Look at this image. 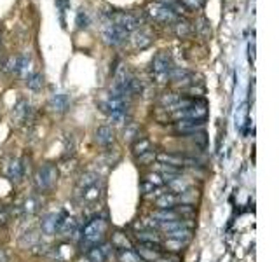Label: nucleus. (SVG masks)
I'll use <instances>...</instances> for the list:
<instances>
[{
    "label": "nucleus",
    "mask_w": 279,
    "mask_h": 262,
    "mask_svg": "<svg viewBox=\"0 0 279 262\" xmlns=\"http://www.w3.org/2000/svg\"><path fill=\"white\" fill-rule=\"evenodd\" d=\"M0 44H2V39H0Z\"/></svg>",
    "instance_id": "36"
},
{
    "label": "nucleus",
    "mask_w": 279,
    "mask_h": 262,
    "mask_svg": "<svg viewBox=\"0 0 279 262\" xmlns=\"http://www.w3.org/2000/svg\"><path fill=\"white\" fill-rule=\"evenodd\" d=\"M30 114H31V105L28 103L27 100H19L18 103L14 105V108H12L11 119L14 124L21 126V124H25L30 119Z\"/></svg>",
    "instance_id": "14"
},
{
    "label": "nucleus",
    "mask_w": 279,
    "mask_h": 262,
    "mask_svg": "<svg viewBox=\"0 0 279 262\" xmlns=\"http://www.w3.org/2000/svg\"><path fill=\"white\" fill-rule=\"evenodd\" d=\"M9 222V210L5 206H0V228H4Z\"/></svg>",
    "instance_id": "34"
},
{
    "label": "nucleus",
    "mask_w": 279,
    "mask_h": 262,
    "mask_svg": "<svg viewBox=\"0 0 279 262\" xmlns=\"http://www.w3.org/2000/svg\"><path fill=\"white\" fill-rule=\"evenodd\" d=\"M173 68L171 54L168 51H161L150 62V75L157 84H166L169 77V70Z\"/></svg>",
    "instance_id": "4"
},
{
    "label": "nucleus",
    "mask_w": 279,
    "mask_h": 262,
    "mask_svg": "<svg viewBox=\"0 0 279 262\" xmlns=\"http://www.w3.org/2000/svg\"><path fill=\"white\" fill-rule=\"evenodd\" d=\"M27 86L31 91H40L44 88V75L40 72H31L27 75Z\"/></svg>",
    "instance_id": "25"
},
{
    "label": "nucleus",
    "mask_w": 279,
    "mask_h": 262,
    "mask_svg": "<svg viewBox=\"0 0 279 262\" xmlns=\"http://www.w3.org/2000/svg\"><path fill=\"white\" fill-rule=\"evenodd\" d=\"M169 239H178V241H184V243H188L194 236V231L192 228H182V229H175L171 232H166Z\"/></svg>",
    "instance_id": "22"
},
{
    "label": "nucleus",
    "mask_w": 279,
    "mask_h": 262,
    "mask_svg": "<svg viewBox=\"0 0 279 262\" xmlns=\"http://www.w3.org/2000/svg\"><path fill=\"white\" fill-rule=\"evenodd\" d=\"M204 123H206V119H180L175 121L173 130L180 136H187L192 133H197V131H203Z\"/></svg>",
    "instance_id": "11"
},
{
    "label": "nucleus",
    "mask_w": 279,
    "mask_h": 262,
    "mask_svg": "<svg viewBox=\"0 0 279 262\" xmlns=\"http://www.w3.org/2000/svg\"><path fill=\"white\" fill-rule=\"evenodd\" d=\"M173 28H175V33L176 37H180V39H187V37H190L192 33H194V25L190 23V21L184 20V18H178V20L173 23Z\"/></svg>",
    "instance_id": "17"
},
{
    "label": "nucleus",
    "mask_w": 279,
    "mask_h": 262,
    "mask_svg": "<svg viewBox=\"0 0 279 262\" xmlns=\"http://www.w3.org/2000/svg\"><path fill=\"white\" fill-rule=\"evenodd\" d=\"M75 23L79 28H88L89 27V16H88V12H86V9H81V11L77 12Z\"/></svg>",
    "instance_id": "33"
},
{
    "label": "nucleus",
    "mask_w": 279,
    "mask_h": 262,
    "mask_svg": "<svg viewBox=\"0 0 279 262\" xmlns=\"http://www.w3.org/2000/svg\"><path fill=\"white\" fill-rule=\"evenodd\" d=\"M75 194L82 203H96L103 194V184L99 175L94 171H86L77 182Z\"/></svg>",
    "instance_id": "2"
},
{
    "label": "nucleus",
    "mask_w": 279,
    "mask_h": 262,
    "mask_svg": "<svg viewBox=\"0 0 279 262\" xmlns=\"http://www.w3.org/2000/svg\"><path fill=\"white\" fill-rule=\"evenodd\" d=\"M112 247L115 248V250H124V248H133V245H131V241L127 239V236L124 234V232H114L112 234Z\"/></svg>",
    "instance_id": "23"
},
{
    "label": "nucleus",
    "mask_w": 279,
    "mask_h": 262,
    "mask_svg": "<svg viewBox=\"0 0 279 262\" xmlns=\"http://www.w3.org/2000/svg\"><path fill=\"white\" fill-rule=\"evenodd\" d=\"M147 14H149L150 20H154L155 23L161 25H171L178 20V14L173 12L169 7L159 4V2H152V4L147 7Z\"/></svg>",
    "instance_id": "8"
},
{
    "label": "nucleus",
    "mask_w": 279,
    "mask_h": 262,
    "mask_svg": "<svg viewBox=\"0 0 279 262\" xmlns=\"http://www.w3.org/2000/svg\"><path fill=\"white\" fill-rule=\"evenodd\" d=\"M159 4L166 5V7H169L173 12H176V14H180V12H184V5H182L180 0H157Z\"/></svg>",
    "instance_id": "32"
},
{
    "label": "nucleus",
    "mask_w": 279,
    "mask_h": 262,
    "mask_svg": "<svg viewBox=\"0 0 279 262\" xmlns=\"http://www.w3.org/2000/svg\"><path fill=\"white\" fill-rule=\"evenodd\" d=\"M108 245H99L88 250V261L89 262H107L108 257Z\"/></svg>",
    "instance_id": "19"
},
{
    "label": "nucleus",
    "mask_w": 279,
    "mask_h": 262,
    "mask_svg": "<svg viewBox=\"0 0 279 262\" xmlns=\"http://www.w3.org/2000/svg\"><path fill=\"white\" fill-rule=\"evenodd\" d=\"M150 44H152V37H150L147 32L136 30V33L133 35V46L136 47V49H147Z\"/></svg>",
    "instance_id": "24"
},
{
    "label": "nucleus",
    "mask_w": 279,
    "mask_h": 262,
    "mask_svg": "<svg viewBox=\"0 0 279 262\" xmlns=\"http://www.w3.org/2000/svg\"><path fill=\"white\" fill-rule=\"evenodd\" d=\"M107 232H108L107 217H94V219H91L84 226V229H82V236H81L82 250L88 252L89 248L103 245L105 238H107Z\"/></svg>",
    "instance_id": "1"
},
{
    "label": "nucleus",
    "mask_w": 279,
    "mask_h": 262,
    "mask_svg": "<svg viewBox=\"0 0 279 262\" xmlns=\"http://www.w3.org/2000/svg\"><path fill=\"white\" fill-rule=\"evenodd\" d=\"M176 204H180V197H178V194L171 193V191H168V193H159L155 196V199H154L155 210L175 208Z\"/></svg>",
    "instance_id": "15"
},
{
    "label": "nucleus",
    "mask_w": 279,
    "mask_h": 262,
    "mask_svg": "<svg viewBox=\"0 0 279 262\" xmlns=\"http://www.w3.org/2000/svg\"><path fill=\"white\" fill-rule=\"evenodd\" d=\"M65 213L60 212V213H46V215L42 217V220H40V229H42L44 234H56L58 231H60V226H62V222L65 220Z\"/></svg>",
    "instance_id": "12"
},
{
    "label": "nucleus",
    "mask_w": 279,
    "mask_h": 262,
    "mask_svg": "<svg viewBox=\"0 0 279 262\" xmlns=\"http://www.w3.org/2000/svg\"><path fill=\"white\" fill-rule=\"evenodd\" d=\"M134 252L142 259V262H155L162 255V245L161 243H138Z\"/></svg>",
    "instance_id": "10"
},
{
    "label": "nucleus",
    "mask_w": 279,
    "mask_h": 262,
    "mask_svg": "<svg viewBox=\"0 0 279 262\" xmlns=\"http://www.w3.org/2000/svg\"><path fill=\"white\" fill-rule=\"evenodd\" d=\"M195 32H197L201 37H204V39H210L211 37V27H210V21L206 20V18H201V20L195 23Z\"/></svg>",
    "instance_id": "29"
},
{
    "label": "nucleus",
    "mask_w": 279,
    "mask_h": 262,
    "mask_svg": "<svg viewBox=\"0 0 279 262\" xmlns=\"http://www.w3.org/2000/svg\"><path fill=\"white\" fill-rule=\"evenodd\" d=\"M56 5H58V9H60V12H62V16H63L70 9V0H56Z\"/></svg>",
    "instance_id": "35"
},
{
    "label": "nucleus",
    "mask_w": 279,
    "mask_h": 262,
    "mask_svg": "<svg viewBox=\"0 0 279 262\" xmlns=\"http://www.w3.org/2000/svg\"><path fill=\"white\" fill-rule=\"evenodd\" d=\"M28 65H30V58L28 56H11L4 63V68L5 72L12 73V75H23L28 70Z\"/></svg>",
    "instance_id": "13"
},
{
    "label": "nucleus",
    "mask_w": 279,
    "mask_h": 262,
    "mask_svg": "<svg viewBox=\"0 0 279 262\" xmlns=\"http://www.w3.org/2000/svg\"><path fill=\"white\" fill-rule=\"evenodd\" d=\"M155 156H157V152L154 151H149V152H145V154H142V156H138L136 158V163H138V166H147V164H152L154 161H155Z\"/></svg>",
    "instance_id": "30"
},
{
    "label": "nucleus",
    "mask_w": 279,
    "mask_h": 262,
    "mask_svg": "<svg viewBox=\"0 0 279 262\" xmlns=\"http://www.w3.org/2000/svg\"><path fill=\"white\" fill-rule=\"evenodd\" d=\"M21 210H23L27 215H35V213L40 210V201H38L37 196H28L27 199L21 204Z\"/></svg>",
    "instance_id": "26"
},
{
    "label": "nucleus",
    "mask_w": 279,
    "mask_h": 262,
    "mask_svg": "<svg viewBox=\"0 0 279 262\" xmlns=\"http://www.w3.org/2000/svg\"><path fill=\"white\" fill-rule=\"evenodd\" d=\"M117 262H142V259L138 257L133 248H124V250H117Z\"/></svg>",
    "instance_id": "28"
},
{
    "label": "nucleus",
    "mask_w": 279,
    "mask_h": 262,
    "mask_svg": "<svg viewBox=\"0 0 279 262\" xmlns=\"http://www.w3.org/2000/svg\"><path fill=\"white\" fill-rule=\"evenodd\" d=\"M49 107L54 112H65L68 108V97L66 95H54L49 100Z\"/></svg>",
    "instance_id": "27"
},
{
    "label": "nucleus",
    "mask_w": 279,
    "mask_h": 262,
    "mask_svg": "<svg viewBox=\"0 0 279 262\" xmlns=\"http://www.w3.org/2000/svg\"><path fill=\"white\" fill-rule=\"evenodd\" d=\"M101 37H103L105 44L112 47H119L123 46L124 42L127 40L129 33L123 30V28H119L117 25H114L112 21H107V23L101 27Z\"/></svg>",
    "instance_id": "7"
},
{
    "label": "nucleus",
    "mask_w": 279,
    "mask_h": 262,
    "mask_svg": "<svg viewBox=\"0 0 279 262\" xmlns=\"http://www.w3.org/2000/svg\"><path fill=\"white\" fill-rule=\"evenodd\" d=\"M138 243H161V234L155 229H143L136 232Z\"/></svg>",
    "instance_id": "21"
},
{
    "label": "nucleus",
    "mask_w": 279,
    "mask_h": 262,
    "mask_svg": "<svg viewBox=\"0 0 279 262\" xmlns=\"http://www.w3.org/2000/svg\"><path fill=\"white\" fill-rule=\"evenodd\" d=\"M162 185H164V180L157 171H150L143 177L142 184H140V189H142L143 196H154V194L162 193Z\"/></svg>",
    "instance_id": "9"
},
{
    "label": "nucleus",
    "mask_w": 279,
    "mask_h": 262,
    "mask_svg": "<svg viewBox=\"0 0 279 262\" xmlns=\"http://www.w3.org/2000/svg\"><path fill=\"white\" fill-rule=\"evenodd\" d=\"M133 156L134 158H138V156H142V154H145V152H149V151H152L154 147H152V142H150L149 138H145V136H140V138H136L133 142Z\"/></svg>",
    "instance_id": "20"
},
{
    "label": "nucleus",
    "mask_w": 279,
    "mask_h": 262,
    "mask_svg": "<svg viewBox=\"0 0 279 262\" xmlns=\"http://www.w3.org/2000/svg\"><path fill=\"white\" fill-rule=\"evenodd\" d=\"M115 136H114V130L107 124L103 126H98L94 131V142L98 143L99 147H110L114 143Z\"/></svg>",
    "instance_id": "16"
},
{
    "label": "nucleus",
    "mask_w": 279,
    "mask_h": 262,
    "mask_svg": "<svg viewBox=\"0 0 279 262\" xmlns=\"http://www.w3.org/2000/svg\"><path fill=\"white\" fill-rule=\"evenodd\" d=\"M5 175H7V177L11 178V180L19 182L21 178H23V175H25V166H23V163L19 161V159H12V161L7 164Z\"/></svg>",
    "instance_id": "18"
},
{
    "label": "nucleus",
    "mask_w": 279,
    "mask_h": 262,
    "mask_svg": "<svg viewBox=\"0 0 279 262\" xmlns=\"http://www.w3.org/2000/svg\"><path fill=\"white\" fill-rule=\"evenodd\" d=\"M180 2L184 5V9H188V11H199L206 4V0H180Z\"/></svg>",
    "instance_id": "31"
},
{
    "label": "nucleus",
    "mask_w": 279,
    "mask_h": 262,
    "mask_svg": "<svg viewBox=\"0 0 279 262\" xmlns=\"http://www.w3.org/2000/svg\"><path fill=\"white\" fill-rule=\"evenodd\" d=\"M58 177H60V171H58V166L53 164V163H46V164L38 166L33 175V184L37 193L49 194L56 187Z\"/></svg>",
    "instance_id": "3"
},
{
    "label": "nucleus",
    "mask_w": 279,
    "mask_h": 262,
    "mask_svg": "<svg viewBox=\"0 0 279 262\" xmlns=\"http://www.w3.org/2000/svg\"><path fill=\"white\" fill-rule=\"evenodd\" d=\"M108 21H112L114 25H117L119 28H123L126 33L136 32L142 25V18L133 12H108Z\"/></svg>",
    "instance_id": "6"
},
{
    "label": "nucleus",
    "mask_w": 279,
    "mask_h": 262,
    "mask_svg": "<svg viewBox=\"0 0 279 262\" xmlns=\"http://www.w3.org/2000/svg\"><path fill=\"white\" fill-rule=\"evenodd\" d=\"M208 116V108L206 103L203 100H195V98H190L185 107L178 108V110L171 112V119L180 121V119H206Z\"/></svg>",
    "instance_id": "5"
}]
</instances>
